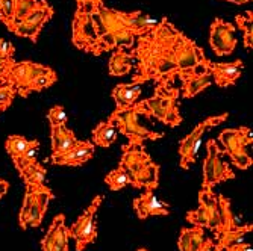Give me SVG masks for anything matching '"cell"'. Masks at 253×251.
<instances>
[{"mask_svg":"<svg viewBox=\"0 0 253 251\" xmlns=\"http://www.w3.org/2000/svg\"><path fill=\"white\" fill-rule=\"evenodd\" d=\"M199 204L203 206L211 215L210 230L215 233V236L220 233V208H218V197L212 191V188H202L199 192Z\"/></svg>","mask_w":253,"mask_h":251,"instance_id":"23","label":"cell"},{"mask_svg":"<svg viewBox=\"0 0 253 251\" xmlns=\"http://www.w3.org/2000/svg\"><path fill=\"white\" fill-rule=\"evenodd\" d=\"M235 21L238 25V29L244 34V47L247 50H252L253 47V12L247 11L246 14L235 15Z\"/></svg>","mask_w":253,"mask_h":251,"instance_id":"34","label":"cell"},{"mask_svg":"<svg viewBox=\"0 0 253 251\" xmlns=\"http://www.w3.org/2000/svg\"><path fill=\"white\" fill-rule=\"evenodd\" d=\"M8 189H9V183L6 180H2L0 179V198H2L6 192H8Z\"/></svg>","mask_w":253,"mask_h":251,"instance_id":"46","label":"cell"},{"mask_svg":"<svg viewBox=\"0 0 253 251\" xmlns=\"http://www.w3.org/2000/svg\"><path fill=\"white\" fill-rule=\"evenodd\" d=\"M50 67L42 65L38 62H32V61H21V62H12L8 74H6V83L12 85L17 91V94H20V97H23L25 94V89L29 86V83L40 74L49 72Z\"/></svg>","mask_w":253,"mask_h":251,"instance_id":"12","label":"cell"},{"mask_svg":"<svg viewBox=\"0 0 253 251\" xmlns=\"http://www.w3.org/2000/svg\"><path fill=\"white\" fill-rule=\"evenodd\" d=\"M138 251H149V250H146V248H140V250H138Z\"/></svg>","mask_w":253,"mask_h":251,"instance_id":"48","label":"cell"},{"mask_svg":"<svg viewBox=\"0 0 253 251\" xmlns=\"http://www.w3.org/2000/svg\"><path fill=\"white\" fill-rule=\"evenodd\" d=\"M141 96L140 83H120L112 89V99L116 102V109H126L133 106Z\"/></svg>","mask_w":253,"mask_h":251,"instance_id":"22","label":"cell"},{"mask_svg":"<svg viewBox=\"0 0 253 251\" xmlns=\"http://www.w3.org/2000/svg\"><path fill=\"white\" fill-rule=\"evenodd\" d=\"M72 41L76 49L85 53H91L94 56L102 55L97 25L94 15L91 12L76 9L72 23Z\"/></svg>","mask_w":253,"mask_h":251,"instance_id":"6","label":"cell"},{"mask_svg":"<svg viewBox=\"0 0 253 251\" xmlns=\"http://www.w3.org/2000/svg\"><path fill=\"white\" fill-rule=\"evenodd\" d=\"M182 80V96L183 99H193L203 89L212 85V76L211 73H203V74H191V73H183L179 74Z\"/></svg>","mask_w":253,"mask_h":251,"instance_id":"19","label":"cell"},{"mask_svg":"<svg viewBox=\"0 0 253 251\" xmlns=\"http://www.w3.org/2000/svg\"><path fill=\"white\" fill-rule=\"evenodd\" d=\"M53 192L45 186H26L25 201L18 215V224L23 230L29 227H40L45 211L49 208L50 200H53Z\"/></svg>","mask_w":253,"mask_h":251,"instance_id":"5","label":"cell"},{"mask_svg":"<svg viewBox=\"0 0 253 251\" xmlns=\"http://www.w3.org/2000/svg\"><path fill=\"white\" fill-rule=\"evenodd\" d=\"M243 61L237 59L234 62H211L208 61V72L212 76V80L220 88H227L235 85L243 73Z\"/></svg>","mask_w":253,"mask_h":251,"instance_id":"16","label":"cell"},{"mask_svg":"<svg viewBox=\"0 0 253 251\" xmlns=\"http://www.w3.org/2000/svg\"><path fill=\"white\" fill-rule=\"evenodd\" d=\"M76 5H78V9H84V11L94 14L96 9L105 3H103V0H76Z\"/></svg>","mask_w":253,"mask_h":251,"instance_id":"42","label":"cell"},{"mask_svg":"<svg viewBox=\"0 0 253 251\" xmlns=\"http://www.w3.org/2000/svg\"><path fill=\"white\" fill-rule=\"evenodd\" d=\"M14 20V0H0V21L5 26L11 25Z\"/></svg>","mask_w":253,"mask_h":251,"instance_id":"39","label":"cell"},{"mask_svg":"<svg viewBox=\"0 0 253 251\" xmlns=\"http://www.w3.org/2000/svg\"><path fill=\"white\" fill-rule=\"evenodd\" d=\"M93 15L99 31L102 53L114 52L117 49H132L135 35L129 31L127 12L102 5Z\"/></svg>","mask_w":253,"mask_h":251,"instance_id":"2","label":"cell"},{"mask_svg":"<svg viewBox=\"0 0 253 251\" xmlns=\"http://www.w3.org/2000/svg\"><path fill=\"white\" fill-rule=\"evenodd\" d=\"M117 127L114 126L111 121H103L99 123L94 130H93V144L99 147H111L117 140Z\"/></svg>","mask_w":253,"mask_h":251,"instance_id":"27","label":"cell"},{"mask_svg":"<svg viewBox=\"0 0 253 251\" xmlns=\"http://www.w3.org/2000/svg\"><path fill=\"white\" fill-rule=\"evenodd\" d=\"M15 47L6 39L0 38V64H8L14 61Z\"/></svg>","mask_w":253,"mask_h":251,"instance_id":"40","label":"cell"},{"mask_svg":"<svg viewBox=\"0 0 253 251\" xmlns=\"http://www.w3.org/2000/svg\"><path fill=\"white\" fill-rule=\"evenodd\" d=\"M103 197L97 195L93 198L88 209L78 218V221L68 229L70 236L76 239V251H85L86 245L94 242L97 238V222L96 214L100 208Z\"/></svg>","mask_w":253,"mask_h":251,"instance_id":"10","label":"cell"},{"mask_svg":"<svg viewBox=\"0 0 253 251\" xmlns=\"http://www.w3.org/2000/svg\"><path fill=\"white\" fill-rule=\"evenodd\" d=\"M47 120L50 123V127H59V126H67L68 117L65 113V109L62 106H53L49 113H47Z\"/></svg>","mask_w":253,"mask_h":251,"instance_id":"38","label":"cell"},{"mask_svg":"<svg viewBox=\"0 0 253 251\" xmlns=\"http://www.w3.org/2000/svg\"><path fill=\"white\" fill-rule=\"evenodd\" d=\"M150 162H152L150 154L146 153L143 148H129V150H123V154L120 159V167H123L129 173V176L133 179Z\"/></svg>","mask_w":253,"mask_h":251,"instance_id":"21","label":"cell"},{"mask_svg":"<svg viewBox=\"0 0 253 251\" xmlns=\"http://www.w3.org/2000/svg\"><path fill=\"white\" fill-rule=\"evenodd\" d=\"M177 248L179 251H191V236H190V229H187V227H183L180 230L177 239Z\"/></svg>","mask_w":253,"mask_h":251,"instance_id":"41","label":"cell"},{"mask_svg":"<svg viewBox=\"0 0 253 251\" xmlns=\"http://www.w3.org/2000/svg\"><path fill=\"white\" fill-rule=\"evenodd\" d=\"M15 96H17V91L12 85L9 83L0 85V113L5 112L12 105Z\"/></svg>","mask_w":253,"mask_h":251,"instance_id":"37","label":"cell"},{"mask_svg":"<svg viewBox=\"0 0 253 251\" xmlns=\"http://www.w3.org/2000/svg\"><path fill=\"white\" fill-rule=\"evenodd\" d=\"M217 197H218V208H220V233L218 235H221L227 230L237 229L238 224L231 208V200L226 198L224 195H217Z\"/></svg>","mask_w":253,"mask_h":251,"instance_id":"30","label":"cell"},{"mask_svg":"<svg viewBox=\"0 0 253 251\" xmlns=\"http://www.w3.org/2000/svg\"><path fill=\"white\" fill-rule=\"evenodd\" d=\"M38 147H40V143L37 140H26L25 136H20V135L8 136V140L5 143V148L12 159L21 156L29 148H38Z\"/></svg>","mask_w":253,"mask_h":251,"instance_id":"28","label":"cell"},{"mask_svg":"<svg viewBox=\"0 0 253 251\" xmlns=\"http://www.w3.org/2000/svg\"><path fill=\"white\" fill-rule=\"evenodd\" d=\"M105 183L109 186L111 191H120L126 186H133L132 177L129 176V173L123 168V167H117L116 170H112L109 174L105 176Z\"/></svg>","mask_w":253,"mask_h":251,"instance_id":"32","label":"cell"},{"mask_svg":"<svg viewBox=\"0 0 253 251\" xmlns=\"http://www.w3.org/2000/svg\"><path fill=\"white\" fill-rule=\"evenodd\" d=\"M252 230H253V225L252 224H247L244 227H237V229H234V230H227V232L218 235L217 236V242H215L217 244V248L220 251H224L229 247H232V245H235L238 242H243L244 236L247 233H250Z\"/></svg>","mask_w":253,"mask_h":251,"instance_id":"29","label":"cell"},{"mask_svg":"<svg viewBox=\"0 0 253 251\" xmlns=\"http://www.w3.org/2000/svg\"><path fill=\"white\" fill-rule=\"evenodd\" d=\"M37 3H38V0H14V20L11 25L20 23L37 6ZM11 25H8L6 28H9Z\"/></svg>","mask_w":253,"mask_h":251,"instance_id":"35","label":"cell"},{"mask_svg":"<svg viewBox=\"0 0 253 251\" xmlns=\"http://www.w3.org/2000/svg\"><path fill=\"white\" fill-rule=\"evenodd\" d=\"M218 140L223 145V151L231 157L234 165L240 170H247L252 167V156L247 153V145H252V130L249 127L226 129L220 133Z\"/></svg>","mask_w":253,"mask_h":251,"instance_id":"7","label":"cell"},{"mask_svg":"<svg viewBox=\"0 0 253 251\" xmlns=\"http://www.w3.org/2000/svg\"><path fill=\"white\" fill-rule=\"evenodd\" d=\"M158 23H159V20H156L152 15H147V14H144L141 11L127 12L129 31L135 35V38L150 34L158 26Z\"/></svg>","mask_w":253,"mask_h":251,"instance_id":"24","label":"cell"},{"mask_svg":"<svg viewBox=\"0 0 253 251\" xmlns=\"http://www.w3.org/2000/svg\"><path fill=\"white\" fill-rule=\"evenodd\" d=\"M52 17H53V8L45 2V0H38L37 6L20 23L11 25L8 28V31L17 36L29 38L32 42H37L42 28Z\"/></svg>","mask_w":253,"mask_h":251,"instance_id":"9","label":"cell"},{"mask_svg":"<svg viewBox=\"0 0 253 251\" xmlns=\"http://www.w3.org/2000/svg\"><path fill=\"white\" fill-rule=\"evenodd\" d=\"M133 188H144L146 191H153L159 183V165L153 161L146 165L133 179Z\"/></svg>","mask_w":253,"mask_h":251,"instance_id":"26","label":"cell"},{"mask_svg":"<svg viewBox=\"0 0 253 251\" xmlns=\"http://www.w3.org/2000/svg\"><path fill=\"white\" fill-rule=\"evenodd\" d=\"M210 44L215 55H231L237 47V28L232 23L224 21L221 18H215L211 25Z\"/></svg>","mask_w":253,"mask_h":251,"instance_id":"14","label":"cell"},{"mask_svg":"<svg viewBox=\"0 0 253 251\" xmlns=\"http://www.w3.org/2000/svg\"><path fill=\"white\" fill-rule=\"evenodd\" d=\"M50 140H52V157L67 153L79 141L75 132L70 130L67 126L50 127Z\"/></svg>","mask_w":253,"mask_h":251,"instance_id":"20","label":"cell"},{"mask_svg":"<svg viewBox=\"0 0 253 251\" xmlns=\"http://www.w3.org/2000/svg\"><path fill=\"white\" fill-rule=\"evenodd\" d=\"M206 59L208 58L205 56L203 50L193 39H190L183 34L179 36V39L174 45V62H176V68H177V74L193 72L196 67L203 64ZM177 74H176V77H177Z\"/></svg>","mask_w":253,"mask_h":251,"instance_id":"11","label":"cell"},{"mask_svg":"<svg viewBox=\"0 0 253 251\" xmlns=\"http://www.w3.org/2000/svg\"><path fill=\"white\" fill-rule=\"evenodd\" d=\"M146 115L150 117L149 110L146 109L143 102H136L133 106L126 108V109H116L114 110L108 121H111L114 126L117 127L120 133H123L127 138V145H125L122 150H129V148H143L144 141L147 140H159L163 138L164 133H158L153 130H149L140 123V117Z\"/></svg>","mask_w":253,"mask_h":251,"instance_id":"3","label":"cell"},{"mask_svg":"<svg viewBox=\"0 0 253 251\" xmlns=\"http://www.w3.org/2000/svg\"><path fill=\"white\" fill-rule=\"evenodd\" d=\"M227 117H229V113L226 112V113H221V115H214V117H210V118L203 120L202 123H199L193 129V132L190 135H187L185 138L180 141V144H179V156H180L179 165H180L182 170H188L190 165L196 161V159L191 156V150H193V145L199 140H202V136L205 135V132L208 130V129H211V127H214V126L221 124L223 121L227 120Z\"/></svg>","mask_w":253,"mask_h":251,"instance_id":"13","label":"cell"},{"mask_svg":"<svg viewBox=\"0 0 253 251\" xmlns=\"http://www.w3.org/2000/svg\"><path fill=\"white\" fill-rule=\"evenodd\" d=\"M133 209L140 219L147 216H167L170 215V206L166 201H161L153 195V191H146L133 200Z\"/></svg>","mask_w":253,"mask_h":251,"instance_id":"17","label":"cell"},{"mask_svg":"<svg viewBox=\"0 0 253 251\" xmlns=\"http://www.w3.org/2000/svg\"><path fill=\"white\" fill-rule=\"evenodd\" d=\"M68 239L70 232L65 225V216L58 215L41 241V251H68Z\"/></svg>","mask_w":253,"mask_h":251,"instance_id":"15","label":"cell"},{"mask_svg":"<svg viewBox=\"0 0 253 251\" xmlns=\"http://www.w3.org/2000/svg\"><path fill=\"white\" fill-rule=\"evenodd\" d=\"M109 74L111 76H125L129 74L133 67V55L127 53L125 49H117L109 58Z\"/></svg>","mask_w":253,"mask_h":251,"instance_id":"25","label":"cell"},{"mask_svg":"<svg viewBox=\"0 0 253 251\" xmlns=\"http://www.w3.org/2000/svg\"><path fill=\"white\" fill-rule=\"evenodd\" d=\"M226 2L234 3V5H246V3L252 2V0H226Z\"/></svg>","mask_w":253,"mask_h":251,"instance_id":"47","label":"cell"},{"mask_svg":"<svg viewBox=\"0 0 253 251\" xmlns=\"http://www.w3.org/2000/svg\"><path fill=\"white\" fill-rule=\"evenodd\" d=\"M179 89L167 83H156L153 97L144 100V106L149 110L150 117L158 118L170 127H176L182 123V115L179 112Z\"/></svg>","mask_w":253,"mask_h":251,"instance_id":"4","label":"cell"},{"mask_svg":"<svg viewBox=\"0 0 253 251\" xmlns=\"http://www.w3.org/2000/svg\"><path fill=\"white\" fill-rule=\"evenodd\" d=\"M187 219L193 222V225L202 227V229H210V222H211V215L203 206H200L196 211H190L187 214Z\"/></svg>","mask_w":253,"mask_h":251,"instance_id":"36","label":"cell"},{"mask_svg":"<svg viewBox=\"0 0 253 251\" xmlns=\"http://www.w3.org/2000/svg\"><path fill=\"white\" fill-rule=\"evenodd\" d=\"M18 173L26 186H42L45 181V168L41 167L38 162H32L26 165Z\"/></svg>","mask_w":253,"mask_h":251,"instance_id":"31","label":"cell"},{"mask_svg":"<svg viewBox=\"0 0 253 251\" xmlns=\"http://www.w3.org/2000/svg\"><path fill=\"white\" fill-rule=\"evenodd\" d=\"M197 251H220V250L217 248V244L214 242V239L205 238L203 242L200 244V247L197 248Z\"/></svg>","mask_w":253,"mask_h":251,"instance_id":"43","label":"cell"},{"mask_svg":"<svg viewBox=\"0 0 253 251\" xmlns=\"http://www.w3.org/2000/svg\"><path fill=\"white\" fill-rule=\"evenodd\" d=\"M94 156V144L91 141H78L75 147H72L67 153L52 157L55 165H68V167H79L86 164L89 159Z\"/></svg>","mask_w":253,"mask_h":251,"instance_id":"18","label":"cell"},{"mask_svg":"<svg viewBox=\"0 0 253 251\" xmlns=\"http://www.w3.org/2000/svg\"><path fill=\"white\" fill-rule=\"evenodd\" d=\"M224 251H226V250H224Z\"/></svg>","mask_w":253,"mask_h":251,"instance_id":"49","label":"cell"},{"mask_svg":"<svg viewBox=\"0 0 253 251\" xmlns=\"http://www.w3.org/2000/svg\"><path fill=\"white\" fill-rule=\"evenodd\" d=\"M226 251H253L252 245L250 244H246V242H238L232 247L226 248Z\"/></svg>","mask_w":253,"mask_h":251,"instance_id":"44","label":"cell"},{"mask_svg":"<svg viewBox=\"0 0 253 251\" xmlns=\"http://www.w3.org/2000/svg\"><path fill=\"white\" fill-rule=\"evenodd\" d=\"M235 179V173L221 159V150L214 140L206 143V157L203 161V181L202 188H214L226 180Z\"/></svg>","mask_w":253,"mask_h":251,"instance_id":"8","label":"cell"},{"mask_svg":"<svg viewBox=\"0 0 253 251\" xmlns=\"http://www.w3.org/2000/svg\"><path fill=\"white\" fill-rule=\"evenodd\" d=\"M14 61L8 62V64H0V85H3L6 83V74H8V70H9V67Z\"/></svg>","mask_w":253,"mask_h":251,"instance_id":"45","label":"cell"},{"mask_svg":"<svg viewBox=\"0 0 253 251\" xmlns=\"http://www.w3.org/2000/svg\"><path fill=\"white\" fill-rule=\"evenodd\" d=\"M180 35L182 32L171 25L167 17H164L159 20L158 26L150 34L138 36L136 49L132 53L138 61V72L132 82L143 85L147 80H155L161 62L174 56V45Z\"/></svg>","mask_w":253,"mask_h":251,"instance_id":"1","label":"cell"},{"mask_svg":"<svg viewBox=\"0 0 253 251\" xmlns=\"http://www.w3.org/2000/svg\"><path fill=\"white\" fill-rule=\"evenodd\" d=\"M56 80H58V76H56V73L50 68L49 72H45V73L37 76V77L29 83V86L25 89V94H23V97H28L31 93H38V91L47 89V88H50L53 83H56Z\"/></svg>","mask_w":253,"mask_h":251,"instance_id":"33","label":"cell"}]
</instances>
